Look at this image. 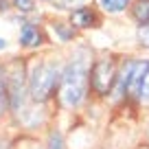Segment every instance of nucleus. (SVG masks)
I'll list each match as a JSON object with an SVG mask.
<instances>
[{
  "mask_svg": "<svg viewBox=\"0 0 149 149\" xmlns=\"http://www.w3.org/2000/svg\"><path fill=\"white\" fill-rule=\"evenodd\" d=\"M86 90H88V64L84 59H72L61 74V103L68 107L79 105L86 97Z\"/></svg>",
  "mask_w": 149,
  "mask_h": 149,
  "instance_id": "obj_1",
  "label": "nucleus"
},
{
  "mask_svg": "<svg viewBox=\"0 0 149 149\" xmlns=\"http://www.w3.org/2000/svg\"><path fill=\"white\" fill-rule=\"evenodd\" d=\"M59 81H61V74L57 70V66L37 64L31 74V81H29V94H31L33 101H46Z\"/></svg>",
  "mask_w": 149,
  "mask_h": 149,
  "instance_id": "obj_2",
  "label": "nucleus"
},
{
  "mask_svg": "<svg viewBox=\"0 0 149 149\" xmlns=\"http://www.w3.org/2000/svg\"><path fill=\"white\" fill-rule=\"evenodd\" d=\"M2 81H5L7 99H9L11 110H20L24 99V88H26V68L24 61L13 59L2 68Z\"/></svg>",
  "mask_w": 149,
  "mask_h": 149,
  "instance_id": "obj_3",
  "label": "nucleus"
},
{
  "mask_svg": "<svg viewBox=\"0 0 149 149\" xmlns=\"http://www.w3.org/2000/svg\"><path fill=\"white\" fill-rule=\"evenodd\" d=\"M116 81V66L112 59H99L90 70V84H92L94 92L107 94Z\"/></svg>",
  "mask_w": 149,
  "mask_h": 149,
  "instance_id": "obj_4",
  "label": "nucleus"
},
{
  "mask_svg": "<svg viewBox=\"0 0 149 149\" xmlns=\"http://www.w3.org/2000/svg\"><path fill=\"white\" fill-rule=\"evenodd\" d=\"M70 24L79 29H90V26H99L101 24V18L94 9L90 7H79V9H74L72 15H70Z\"/></svg>",
  "mask_w": 149,
  "mask_h": 149,
  "instance_id": "obj_5",
  "label": "nucleus"
},
{
  "mask_svg": "<svg viewBox=\"0 0 149 149\" xmlns=\"http://www.w3.org/2000/svg\"><path fill=\"white\" fill-rule=\"evenodd\" d=\"M149 68V61H140V64H134L130 74V84H127V92L132 97L140 99V88H143V79H145V72Z\"/></svg>",
  "mask_w": 149,
  "mask_h": 149,
  "instance_id": "obj_6",
  "label": "nucleus"
},
{
  "mask_svg": "<svg viewBox=\"0 0 149 149\" xmlns=\"http://www.w3.org/2000/svg\"><path fill=\"white\" fill-rule=\"evenodd\" d=\"M20 42L24 46H40L42 44V33L37 31V26H33V24H24L22 33H20Z\"/></svg>",
  "mask_w": 149,
  "mask_h": 149,
  "instance_id": "obj_7",
  "label": "nucleus"
},
{
  "mask_svg": "<svg viewBox=\"0 0 149 149\" xmlns=\"http://www.w3.org/2000/svg\"><path fill=\"white\" fill-rule=\"evenodd\" d=\"M132 13L138 24H149V0H136Z\"/></svg>",
  "mask_w": 149,
  "mask_h": 149,
  "instance_id": "obj_8",
  "label": "nucleus"
},
{
  "mask_svg": "<svg viewBox=\"0 0 149 149\" xmlns=\"http://www.w3.org/2000/svg\"><path fill=\"white\" fill-rule=\"evenodd\" d=\"M130 5V0H101V7L107 13H118Z\"/></svg>",
  "mask_w": 149,
  "mask_h": 149,
  "instance_id": "obj_9",
  "label": "nucleus"
},
{
  "mask_svg": "<svg viewBox=\"0 0 149 149\" xmlns=\"http://www.w3.org/2000/svg\"><path fill=\"white\" fill-rule=\"evenodd\" d=\"M7 103H9V99H7V90H5V81H2V70H0V114L5 112Z\"/></svg>",
  "mask_w": 149,
  "mask_h": 149,
  "instance_id": "obj_10",
  "label": "nucleus"
},
{
  "mask_svg": "<svg viewBox=\"0 0 149 149\" xmlns=\"http://www.w3.org/2000/svg\"><path fill=\"white\" fill-rule=\"evenodd\" d=\"M140 99L143 101H149V68L145 72V79H143V88H140Z\"/></svg>",
  "mask_w": 149,
  "mask_h": 149,
  "instance_id": "obj_11",
  "label": "nucleus"
},
{
  "mask_svg": "<svg viewBox=\"0 0 149 149\" xmlns=\"http://www.w3.org/2000/svg\"><path fill=\"white\" fill-rule=\"evenodd\" d=\"M138 40L140 44H145V46H149V24H143L138 31Z\"/></svg>",
  "mask_w": 149,
  "mask_h": 149,
  "instance_id": "obj_12",
  "label": "nucleus"
},
{
  "mask_svg": "<svg viewBox=\"0 0 149 149\" xmlns=\"http://www.w3.org/2000/svg\"><path fill=\"white\" fill-rule=\"evenodd\" d=\"M13 5L18 7L20 11H33V0H13Z\"/></svg>",
  "mask_w": 149,
  "mask_h": 149,
  "instance_id": "obj_13",
  "label": "nucleus"
},
{
  "mask_svg": "<svg viewBox=\"0 0 149 149\" xmlns=\"http://www.w3.org/2000/svg\"><path fill=\"white\" fill-rule=\"evenodd\" d=\"M48 149H61V136L57 134H51V138H48Z\"/></svg>",
  "mask_w": 149,
  "mask_h": 149,
  "instance_id": "obj_14",
  "label": "nucleus"
},
{
  "mask_svg": "<svg viewBox=\"0 0 149 149\" xmlns=\"http://www.w3.org/2000/svg\"><path fill=\"white\" fill-rule=\"evenodd\" d=\"M55 29H57V31H59V35L64 37V40H66V37H70V35H72V29H70V31H68V29H64V24H59V22L55 24Z\"/></svg>",
  "mask_w": 149,
  "mask_h": 149,
  "instance_id": "obj_15",
  "label": "nucleus"
},
{
  "mask_svg": "<svg viewBox=\"0 0 149 149\" xmlns=\"http://www.w3.org/2000/svg\"><path fill=\"white\" fill-rule=\"evenodd\" d=\"M7 46V42H5V40H2V37H0V51H2V48H5Z\"/></svg>",
  "mask_w": 149,
  "mask_h": 149,
  "instance_id": "obj_16",
  "label": "nucleus"
}]
</instances>
